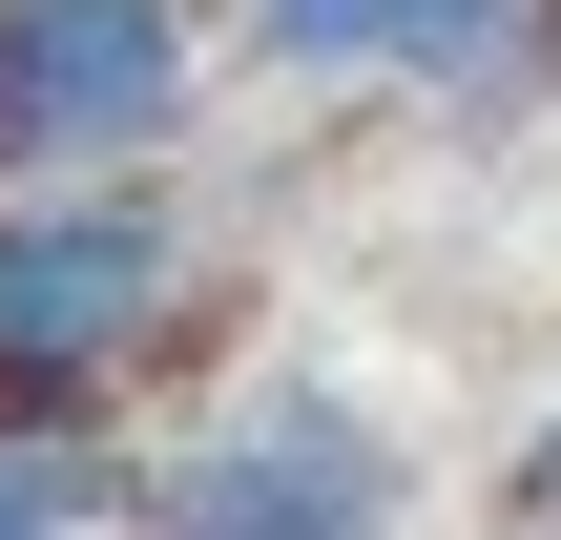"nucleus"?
Masks as SVG:
<instances>
[{
	"instance_id": "5",
	"label": "nucleus",
	"mask_w": 561,
	"mask_h": 540,
	"mask_svg": "<svg viewBox=\"0 0 561 540\" xmlns=\"http://www.w3.org/2000/svg\"><path fill=\"white\" fill-rule=\"evenodd\" d=\"M500 540H561V395H541V437L500 458Z\"/></svg>"
},
{
	"instance_id": "4",
	"label": "nucleus",
	"mask_w": 561,
	"mask_h": 540,
	"mask_svg": "<svg viewBox=\"0 0 561 540\" xmlns=\"http://www.w3.org/2000/svg\"><path fill=\"white\" fill-rule=\"evenodd\" d=\"M229 42L312 104L354 83H416V104H541L561 62V0H229Z\"/></svg>"
},
{
	"instance_id": "3",
	"label": "nucleus",
	"mask_w": 561,
	"mask_h": 540,
	"mask_svg": "<svg viewBox=\"0 0 561 540\" xmlns=\"http://www.w3.org/2000/svg\"><path fill=\"white\" fill-rule=\"evenodd\" d=\"M208 125V0H0V187H104Z\"/></svg>"
},
{
	"instance_id": "2",
	"label": "nucleus",
	"mask_w": 561,
	"mask_h": 540,
	"mask_svg": "<svg viewBox=\"0 0 561 540\" xmlns=\"http://www.w3.org/2000/svg\"><path fill=\"white\" fill-rule=\"evenodd\" d=\"M125 520L146 540H396L416 520V437L375 395H333V375H250L125 479Z\"/></svg>"
},
{
	"instance_id": "1",
	"label": "nucleus",
	"mask_w": 561,
	"mask_h": 540,
	"mask_svg": "<svg viewBox=\"0 0 561 540\" xmlns=\"http://www.w3.org/2000/svg\"><path fill=\"white\" fill-rule=\"evenodd\" d=\"M208 312V229L104 166V187H0V437H104Z\"/></svg>"
}]
</instances>
